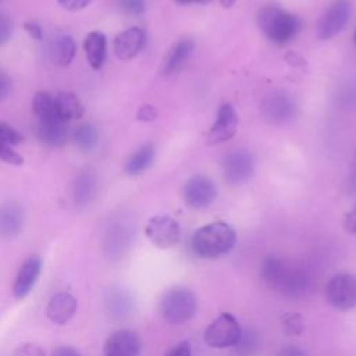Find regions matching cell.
<instances>
[{"instance_id": "1", "label": "cell", "mask_w": 356, "mask_h": 356, "mask_svg": "<svg viewBox=\"0 0 356 356\" xmlns=\"http://www.w3.org/2000/svg\"><path fill=\"white\" fill-rule=\"evenodd\" d=\"M261 277L271 289L288 298H303L312 291L309 274L277 256L264 259Z\"/></svg>"}, {"instance_id": "2", "label": "cell", "mask_w": 356, "mask_h": 356, "mask_svg": "<svg viewBox=\"0 0 356 356\" xmlns=\"http://www.w3.org/2000/svg\"><path fill=\"white\" fill-rule=\"evenodd\" d=\"M235 242V229L224 221H214L195 231L191 239V248L202 259H216L231 252Z\"/></svg>"}, {"instance_id": "3", "label": "cell", "mask_w": 356, "mask_h": 356, "mask_svg": "<svg viewBox=\"0 0 356 356\" xmlns=\"http://www.w3.org/2000/svg\"><path fill=\"white\" fill-rule=\"evenodd\" d=\"M257 22L263 33L271 42L278 44L293 39L300 28V21L296 15L275 4H268L260 8Z\"/></svg>"}, {"instance_id": "4", "label": "cell", "mask_w": 356, "mask_h": 356, "mask_svg": "<svg viewBox=\"0 0 356 356\" xmlns=\"http://www.w3.org/2000/svg\"><path fill=\"white\" fill-rule=\"evenodd\" d=\"M159 310L170 324L186 323L196 312V296L188 288L172 286L161 295Z\"/></svg>"}, {"instance_id": "5", "label": "cell", "mask_w": 356, "mask_h": 356, "mask_svg": "<svg viewBox=\"0 0 356 356\" xmlns=\"http://www.w3.org/2000/svg\"><path fill=\"white\" fill-rule=\"evenodd\" d=\"M241 325L238 320L229 313L218 314L204 331V342L210 348L234 346L241 335Z\"/></svg>"}, {"instance_id": "6", "label": "cell", "mask_w": 356, "mask_h": 356, "mask_svg": "<svg viewBox=\"0 0 356 356\" xmlns=\"http://www.w3.org/2000/svg\"><path fill=\"white\" fill-rule=\"evenodd\" d=\"M328 303L338 310H350L356 307V275L341 273L334 275L325 286Z\"/></svg>"}, {"instance_id": "7", "label": "cell", "mask_w": 356, "mask_h": 356, "mask_svg": "<svg viewBox=\"0 0 356 356\" xmlns=\"http://www.w3.org/2000/svg\"><path fill=\"white\" fill-rule=\"evenodd\" d=\"M222 174L225 181L232 185L248 182L254 174L253 154L242 147L228 152L222 159Z\"/></svg>"}, {"instance_id": "8", "label": "cell", "mask_w": 356, "mask_h": 356, "mask_svg": "<svg viewBox=\"0 0 356 356\" xmlns=\"http://www.w3.org/2000/svg\"><path fill=\"white\" fill-rule=\"evenodd\" d=\"M261 111L264 118L275 125L289 122L296 114V103L293 97L281 89L271 90L261 102Z\"/></svg>"}, {"instance_id": "9", "label": "cell", "mask_w": 356, "mask_h": 356, "mask_svg": "<svg viewBox=\"0 0 356 356\" xmlns=\"http://www.w3.org/2000/svg\"><path fill=\"white\" fill-rule=\"evenodd\" d=\"M146 238L157 248L167 249L178 243L181 236V229L178 222L167 216L160 214L152 217L145 227Z\"/></svg>"}, {"instance_id": "10", "label": "cell", "mask_w": 356, "mask_h": 356, "mask_svg": "<svg viewBox=\"0 0 356 356\" xmlns=\"http://www.w3.org/2000/svg\"><path fill=\"white\" fill-rule=\"evenodd\" d=\"M182 197L192 209H204L217 197V188L213 179L203 174L192 175L184 185Z\"/></svg>"}, {"instance_id": "11", "label": "cell", "mask_w": 356, "mask_h": 356, "mask_svg": "<svg viewBox=\"0 0 356 356\" xmlns=\"http://www.w3.org/2000/svg\"><path fill=\"white\" fill-rule=\"evenodd\" d=\"M350 10L349 0H335L331 3L317 24V36L323 40L337 36L348 24Z\"/></svg>"}, {"instance_id": "12", "label": "cell", "mask_w": 356, "mask_h": 356, "mask_svg": "<svg viewBox=\"0 0 356 356\" xmlns=\"http://www.w3.org/2000/svg\"><path fill=\"white\" fill-rule=\"evenodd\" d=\"M238 128V115L229 103H222L217 111V118L211 125L206 142L207 145H218L234 136Z\"/></svg>"}, {"instance_id": "13", "label": "cell", "mask_w": 356, "mask_h": 356, "mask_svg": "<svg viewBox=\"0 0 356 356\" xmlns=\"http://www.w3.org/2000/svg\"><path fill=\"white\" fill-rule=\"evenodd\" d=\"M142 348L139 335L134 330H118L104 342V356H138Z\"/></svg>"}, {"instance_id": "14", "label": "cell", "mask_w": 356, "mask_h": 356, "mask_svg": "<svg viewBox=\"0 0 356 356\" xmlns=\"http://www.w3.org/2000/svg\"><path fill=\"white\" fill-rule=\"evenodd\" d=\"M40 270L42 260L38 256H31L22 263L13 284V296L17 300H22L29 295L39 278Z\"/></svg>"}, {"instance_id": "15", "label": "cell", "mask_w": 356, "mask_h": 356, "mask_svg": "<svg viewBox=\"0 0 356 356\" xmlns=\"http://www.w3.org/2000/svg\"><path fill=\"white\" fill-rule=\"evenodd\" d=\"M132 241V228L125 221H114L104 235V252L110 257L122 256Z\"/></svg>"}, {"instance_id": "16", "label": "cell", "mask_w": 356, "mask_h": 356, "mask_svg": "<svg viewBox=\"0 0 356 356\" xmlns=\"http://www.w3.org/2000/svg\"><path fill=\"white\" fill-rule=\"evenodd\" d=\"M145 44V32L138 26H131L122 32H120L114 38L113 49L115 56L122 60L134 58Z\"/></svg>"}, {"instance_id": "17", "label": "cell", "mask_w": 356, "mask_h": 356, "mask_svg": "<svg viewBox=\"0 0 356 356\" xmlns=\"http://www.w3.org/2000/svg\"><path fill=\"white\" fill-rule=\"evenodd\" d=\"M78 302L68 292H58L53 295L46 306V316L54 324H65L76 313Z\"/></svg>"}, {"instance_id": "18", "label": "cell", "mask_w": 356, "mask_h": 356, "mask_svg": "<svg viewBox=\"0 0 356 356\" xmlns=\"http://www.w3.org/2000/svg\"><path fill=\"white\" fill-rule=\"evenodd\" d=\"M104 305L111 318L124 320L134 310V298L124 288H111L104 298Z\"/></svg>"}, {"instance_id": "19", "label": "cell", "mask_w": 356, "mask_h": 356, "mask_svg": "<svg viewBox=\"0 0 356 356\" xmlns=\"http://www.w3.org/2000/svg\"><path fill=\"white\" fill-rule=\"evenodd\" d=\"M36 134L42 143H44L50 147H60L68 139L67 121H64L61 118L39 121Z\"/></svg>"}, {"instance_id": "20", "label": "cell", "mask_w": 356, "mask_h": 356, "mask_svg": "<svg viewBox=\"0 0 356 356\" xmlns=\"http://www.w3.org/2000/svg\"><path fill=\"white\" fill-rule=\"evenodd\" d=\"M24 225V211L15 203L0 206V238L11 239L17 236Z\"/></svg>"}, {"instance_id": "21", "label": "cell", "mask_w": 356, "mask_h": 356, "mask_svg": "<svg viewBox=\"0 0 356 356\" xmlns=\"http://www.w3.org/2000/svg\"><path fill=\"white\" fill-rule=\"evenodd\" d=\"M83 50L90 67L93 70L102 68L106 60V53H107V39L104 33L99 31H93L88 33L83 42Z\"/></svg>"}, {"instance_id": "22", "label": "cell", "mask_w": 356, "mask_h": 356, "mask_svg": "<svg viewBox=\"0 0 356 356\" xmlns=\"http://www.w3.org/2000/svg\"><path fill=\"white\" fill-rule=\"evenodd\" d=\"M54 107L57 115L67 122L74 118H81L83 114V104L79 97L72 92L57 93L54 96Z\"/></svg>"}, {"instance_id": "23", "label": "cell", "mask_w": 356, "mask_h": 356, "mask_svg": "<svg viewBox=\"0 0 356 356\" xmlns=\"http://www.w3.org/2000/svg\"><path fill=\"white\" fill-rule=\"evenodd\" d=\"M193 49H195V43L189 39H182L178 43H175V46L170 50V53L164 60L163 72L165 75L175 74L191 57V54L193 53Z\"/></svg>"}, {"instance_id": "24", "label": "cell", "mask_w": 356, "mask_h": 356, "mask_svg": "<svg viewBox=\"0 0 356 356\" xmlns=\"http://www.w3.org/2000/svg\"><path fill=\"white\" fill-rule=\"evenodd\" d=\"M96 193V178L92 172H81L74 182L72 196L76 206H86L92 202Z\"/></svg>"}, {"instance_id": "25", "label": "cell", "mask_w": 356, "mask_h": 356, "mask_svg": "<svg viewBox=\"0 0 356 356\" xmlns=\"http://www.w3.org/2000/svg\"><path fill=\"white\" fill-rule=\"evenodd\" d=\"M154 146L150 142L143 143L127 161L125 164V171L129 175H138L140 172H143L145 170H147L153 160H154Z\"/></svg>"}, {"instance_id": "26", "label": "cell", "mask_w": 356, "mask_h": 356, "mask_svg": "<svg viewBox=\"0 0 356 356\" xmlns=\"http://www.w3.org/2000/svg\"><path fill=\"white\" fill-rule=\"evenodd\" d=\"M51 58L57 65L61 67H67L70 65V63L72 61V58L75 57L76 53V43L75 40L68 36V35H63L58 36L53 43H51Z\"/></svg>"}, {"instance_id": "27", "label": "cell", "mask_w": 356, "mask_h": 356, "mask_svg": "<svg viewBox=\"0 0 356 356\" xmlns=\"http://www.w3.org/2000/svg\"><path fill=\"white\" fill-rule=\"evenodd\" d=\"M236 356H256L261 348V338L253 328L241 331L236 343L232 346Z\"/></svg>"}, {"instance_id": "28", "label": "cell", "mask_w": 356, "mask_h": 356, "mask_svg": "<svg viewBox=\"0 0 356 356\" xmlns=\"http://www.w3.org/2000/svg\"><path fill=\"white\" fill-rule=\"evenodd\" d=\"M32 111L39 121L60 118L54 107V97L43 90L35 93L32 99Z\"/></svg>"}, {"instance_id": "29", "label": "cell", "mask_w": 356, "mask_h": 356, "mask_svg": "<svg viewBox=\"0 0 356 356\" xmlns=\"http://www.w3.org/2000/svg\"><path fill=\"white\" fill-rule=\"evenodd\" d=\"M72 139L82 152H92L97 146L99 134L95 127L89 124H82L74 129Z\"/></svg>"}, {"instance_id": "30", "label": "cell", "mask_w": 356, "mask_h": 356, "mask_svg": "<svg viewBox=\"0 0 356 356\" xmlns=\"http://www.w3.org/2000/svg\"><path fill=\"white\" fill-rule=\"evenodd\" d=\"M281 328L288 335H299L305 328L303 317L299 313H286L281 316Z\"/></svg>"}, {"instance_id": "31", "label": "cell", "mask_w": 356, "mask_h": 356, "mask_svg": "<svg viewBox=\"0 0 356 356\" xmlns=\"http://www.w3.org/2000/svg\"><path fill=\"white\" fill-rule=\"evenodd\" d=\"M0 142L8 145H18L22 142L21 134L6 122H0Z\"/></svg>"}, {"instance_id": "32", "label": "cell", "mask_w": 356, "mask_h": 356, "mask_svg": "<svg viewBox=\"0 0 356 356\" xmlns=\"http://www.w3.org/2000/svg\"><path fill=\"white\" fill-rule=\"evenodd\" d=\"M0 160L13 164V165H21L24 163V159L21 154H18L11 145L0 142Z\"/></svg>"}, {"instance_id": "33", "label": "cell", "mask_w": 356, "mask_h": 356, "mask_svg": "<svg viewBox=\"0 0 356 356\" xmlns=\"http://www.w3.org/2000/svg\"><path fill=\"white\" fill-rule=\"evenodd\" d=\"M338 99H339V103L342 104V107H346V108H350V107H355L356 106V85H348L345 86L341 93L338 95Z\"/></svg>"}, {"instance_id": "34", "label": "cell", "mask_w": 356, "mask_h": 356, "mask_svg": "<svg viewBox=\"0 0 356 356\" xmlns=\"http://www.w3.org/2000/svg\"><path fill=\"white\" fill-rule=\"evenodd\" d=\"M13 35V22L4 13L0 11V46L7 43Z\"/></svg>"}, {"instance_id": "35", "label": "cell", "mask_w": 356, "mask_h": 356, "mask_svg": "<svg viewBox=\"0 0 356 356\" xmlns=\"http://www.w3.org/2000/svg\"><path fill=\"white\" fill-rule=\"evenodd\" d=\"M145 7V0H121V8L129 15H140Z\"/></svg>"}, {"instance_id": "36", "label": "cell", "mask_w": 356, "mask_h": 356, "mask_svg": "<svg viewBox=\"0 0 356 356\" xmlns=\"http://www.w3.org/2000/svg\"><path fill=\"white\" fill-rule=\"evenodd\" d=\"M13 356H44V350L35 343H24L18 346Z\"/></svg>"}, {"instance_id": "37", "label": "cell", "mask_w": 356, "mask_h": 356, "mask_svg": "<svg viewBox=\"0 0 356 356\" xmlns=\"http://www.w3.org/2000/svg\"><path fill=\"white\" fill-rule=\"evenodd\" d=\"M57 3L67 11H79L89 6L92 0H57Z\"/></svg>"}, {"instance_id": "38", "label": "cell", "mask_w": 356, "mask_h": 356, "mask_svg": "<svg viewBox=\"0 0 356 356\" xmlns=\"http://www.w3.org/2000/svg\"><path fill=\"white\" fill-rule=\"evenodd\" d=\"M165 356H192L191 345L188 341H181L177 345H174Z\"/></svg>"}, {"instance_id": "39", "label": "cell", "mask_w": 356, "mask_h": 356, "mask_svg": "<svg viewBox=\"0 0 356 356\" xmlns=\"http://www.w3.org/2000/svg\"><path fill=\"white\" fill-rule=\"evenodd\" d=\"M11 88H13V82L10 76L3 70H0V102L8 97Z\"/></svg>"}, {"instance_id": "40", "label": "cell", "mask_w": 356, "mask_h": 356, "mask_svg": "<svg viewBox=\"0 0 356 356\" xmlns=\"http://www.w3.org/2000/svg\"><path fill=\"white\" fill-rule=\"evenodd\" d=\"M24 29L29 33V36L32 39L42 40V38H43L42 26L36 21H26V22H24Z\"/></svg>"}, {"instance_id": "41", "label": "cell", "mask_w": 356, "mask_h": 356, "mask_svg": "<svg viewBox=\"0 0 356 356\" xmlns=\"http://www.w3.org/2000/svg\"><path fill=\"white\" fill-rule=\"evenodd\" d=\"M275 356H306V352L299 345H286L281 348Z\"/></svg>"}, {"instance_id": "42", "label": "cell", "mask_w": 356, "mask_h": 356, "mask_svg": "<svg viewBox=\"0 0 356 356\" xmlns=\"http://www.w3.org/2000/svg\"><path fill=\"white\" fill-rule=\"evenodd\" d=\"M136 118L140 121H153L156 118V108L150 104H145L138 110Z\"/></svg>"}, {"instance_id": "43", "label": "cell", "mask_w": 356, "mask_h": 356, "mask_svg": "<svg viewBox=\"0 0 356 356\" xmlns=\"http://www.w3.org/2000/svg\"><path fill=\"white\" fill-rule=\"evenodd\" d=\"M343 227L349 234H356V203L345 216Z\"/></svg>"}, {"instance_id": "44", "label": "cell", "mask_w": 356, "mask_h": 356, "mask_svg": "<svg viewBox=\"0 0 356 356\" xmlns=\"http://www.w3.org/2000/svg\"><path fill=\"white\" fill-rule=\"evenodd\" d=\"M51 356H81L79 352L71 346H58L51 352Z\"/></svg>"}, {"instance_id": "45", "label": "cell", "mask_w": 356, "mask_h": 356, "mask_svg": "<svg viewBox=\"0 0 356 356\" xmlns=\"http://www.w3.org/2000/svg\"><path fill=\"white\" fill-rule=\"evenodd\" d=\"M348 188H349V191L356 192V153H355L353 161H352V168H350L349 179H348Z\"/></svg>"}, {"instance_id": "46", "label": "cell", "mask_w": 356, "mask_h": 356, "mask_svg": "<svg viewBox=\"0 0 356 356\" xmlns=\"http://www.w3.org/2000/svg\"><path fill=\"white\" fill-rule=\"evenodd\" d=\"M178 4H204L209 3L210 0H175Z\"/></svg>"}, {"instance_id": "47", "label": "cell", "mask_w": 356, "mask_h": 356, "mask_svg": "<svg viewBox=\"0 0 356 356\" xmlns=\"http://www.w3.org/2000/svg\"><path fill=\"white\" fill-rule=\"evenodd\" d=\"M221 1V4L224 6V7H231L234 3H235V0H220Z\"/></svg>"}, {"instance_id": "48", "label": "cell", "mask_w": 356, "mask_h": 356, "mask_svg": "<svg viewBox=\"0 0 356 356\" xmlns=\"http://www.w3.org/2000/svg\"><path fill=\"white\" fill-rule=\"evenodd\" d=\"M355 42H356V31H355Z\"/></svg>"}]
</instances>
